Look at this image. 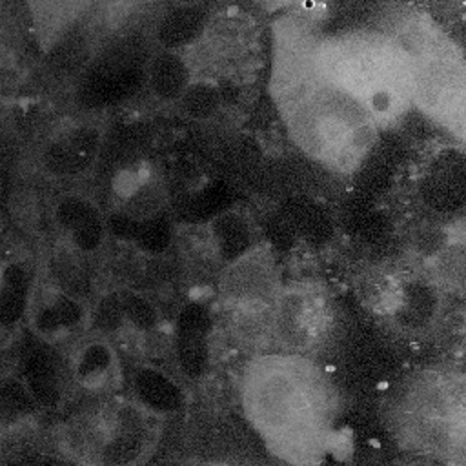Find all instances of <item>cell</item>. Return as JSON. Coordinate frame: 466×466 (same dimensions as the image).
<instances>
[{
  "instance_id": "obj_1",
  "label": "cell",
  "mask_w": 466,
  "mask_h": 466,
  "mask_svg": "<svg viewBox=\"0 0 466 466\" xmlns=\"http://www.w3.org/2000/svg\"><path fill=\"white\" fill-rule=\"evenodd\" d=\"M315 46L295 31L282 38L275 67L277 96L297 144L326 167L351 171L371 149L377 124L362 106L322 76Z\"/></svg>"
},
{
  "instance_id": "obj_2",
  "label": "cell",
  "mask_w": 466,
  "mask_h": 466,
  "mask_svg": "<svg viewBox=\"0 0 466 466\" xmlns=\"http://www.w3.org/2000/svg\"><path fill=\"white\" fill-rule=\"evenodd\" d=\"M249 402L262 433L286 459L306 462L324 450L335 413L333 391L304 357L262 359L251 377Z\"/></svg>"
},
{
  "instance_id": "obj_3",
  "label": "cell",
  "mask_w": 466,
  "mask_h": 466,
  "mask_svg": "<svg viewBox=\"0 0 466 466\" xmlns=\"http://www.w3.org/2000/svg\"><path fill=\"white\" fill-rule=\"evenodd\" d=\"M315 58L322 76L351 96L380 126L399 122L413 107L411 69L397 36L375 31L319 40Z\"/></svg>"
},
{
  "instance_id": "obj_4",
  "label": "cell",
  "mask_w": 466,
  "mask_h": 466,
  "mask_svg": "<svg viewBox=\"0 0 466 466\" xmlns=\"http://www.w3.org/2000/svg\"><path fill=\"white\" fill-rule=\"evenodd\" d=\"M411 69L413 106L466 146V53L433 20H411L397 36Z\"/></svg>"
},
{
  "instance_id": "obj_5",
  "label": "cell",
  "mask_w": 466,
  "mask_h": 466,
  "mask_svg": "<svg viewBox=\"0 0 466 466\" xmlns=\"http://www.w3.org/2000/svg\"><path fill=\"white\" fill-rule=\"evenodd\" d=\"M399 422L420 453L444 466H466V370L420 373L402 397Z\"/></svg>"
},
{
  "instance_id": "obj_6",
  "label": "cell",
  "mask_w": 466,
  "mask_h": 466,
  "mask_svg": "<svg viewBox=\"0 0 466 466\" xmlns=\"http://www.w3.org/2000/svg\"><path fill=\"white\" fill-rule=\"evenodd\" d=\"M328 322V304L317 289L295 288L277 302L275 333L288 348H311L326 333Z\"/></svg>"
},
{
  "instance_id": "obj_7",
  "label": "cell",
  "mask_w": 466,
  "mask_h": 466,
  "mask_svg": "<svg viewBox=\"0 0 466 466\" xmlns=\"http://www.w3.org/2000/svg\"><path fill=\"white\" fill-rule=\"evenodd\" d=\"M430 275L437 288L451 293H466V228L448 233L433 253Z\"/></svg>"
}]
</instances>
